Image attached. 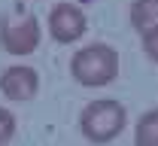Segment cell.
I'll return each instance as SVG.
<instances>
[{
    "mask_svg": "<svg viewBox=\"0 0 158 146\" xmlns=\"http://www.w3.org/2000/svg\"><path fill=\"white\" fill-rule=\"evenodd\" d=\"M140 37H143V49H146V55L158 64V24H155V27H149L146 34H140Z\"/></svg>",
    "mask_w": 158,
    "mask_h": 146,
    "instance_id": "9c48e42d",
    "label": "cell"
},
{
    "mask_svg": "<svg viewBox=\"0 0 158 146\" xmlns=\"http://www.w3.org/2000/svg\"><path fill=\"white\" fill-rule=\"evenodd\" d=\"M85 31H88V19H85V12L76 3H55L52 6V12H49V34H52L55 43L70 46V43L82 40Z\"/></svg>",
    "mask_w": 158,
    "mask_h": 146,
    "instance_id": "277c9868",
    "label": "cell"
},
{
    "mask_svg": "<svg viewBox=\"0 0 158 146\" xmlns=\"http://www.w3.org/2000/svg\"><path fill=\"white\" fill-rule=\"evenodd\" d=\"M40 19L37 15H19V19L0 21V46L6 55H34L40 46Z\"/></svg>",
    "mask_w": 158,
    "mask_h": 146,
    "instance_id": "3957f363",
    "label": "cell"
},
{
    "mask_svg": "<svg viewBox=\"0 0 158 146\" xmlns=\"http://www.w3.org/2000/svg\"><path fill=\"white\" fill-rule=\"evenodd\" d=\"M125 122H128V113H125V106L118 104L116 98L91 101L79 113V131H82V137L88 143H110V140H116L125 131Z\"/></svg>",
    "mask_w": 158,
    "mask_h": 146,
    "instance_id": "7a4b0ae2",
    "label": "cell"
},
{
    "mask_svg": "<svg viewBox=\"0 0 158 146\" xmlns=\"http://www.w3.org/2000/svg\"><path fill=\"white\" fill-rule=\"evenodd\" d=\"M158 24V0H131V27L146 34Z\"/></svg>",
    "mask_w": 158,
    "mask_h": 146,
    "instance_id": "8992f818",
    "label": "cell"
},
{
    "mask_svg": "<svg viewBox=\"0 0 158 146\" xmlns=\"http://www.w3.org/2000/svg\"><path fill=\"white\" fill-rule=\"evenodd\" d=\"M15 128H19L15 113L6 110V106H0V143H9V140L15 137Z\"/></svg>",
    "mask_w": 158,
    "mask_h": 146,
    "instance_id": "ba28073f",
    "label": "cell"
},
{
    "mask_svg": "<svg viewBox=\"0 0 158 146\" xmlns=\"http://www.w3.org/2000/svg\"><path fill=\"white\" fill-rule=\"evenodd\" d=\"M0 91H3L6 101L27 104V101L37 98V91H40V73L34 67H24V64L6 67L3 76H0Z\"/></svg>",
    "mask_w": 158,
    "mask_h": 146,
    "instance_id": "5b68a950",
    "label": "cell"
},
{
    "mask_svg": "<svg viewBox=\"0 0 158 146\" xmlns=\"http://www.w3.org/2000/svg\"><path fill=\"white\" fill-rule=\"evenodd\" d=\"M70 76L85 88L110 85L118 76V52L106 43H91L73 52L70 58Z\"/></svg>",
    "mask_w": 158,
    "mask_h": 146,
    "instance_id": "6da1fadb",
    "label": "cell"
},
{
    "mask_svg": "<svg viewBox=\"0 0 158 146\" xmlns=\"http://www.w3.org/2000/svg\"><path fill=\"white\" fill-rule=\"evenodd\" d=\"M134 143L137 146H158V110H149V113H143L137 119Z\"/></svg>",
    "mask_w": 158,
    "mask_h": 146,
    "instance_id": "52a82bcc",
    "label": "cell"
}]
</instances>
